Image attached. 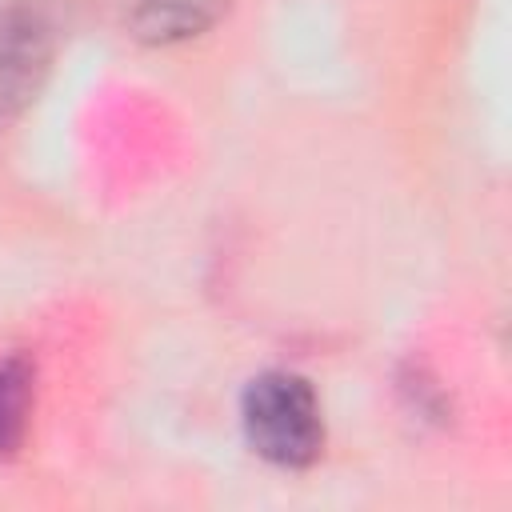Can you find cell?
Returning <instances> with one entry per match:
<instances>
[{
	"mask_svg": "<svg viewBox=\"0 0 512 512\" xmlns=\"http://www.w3.org/2000/svg\"><path fill=\"white\" fill-rule=\"evenodd\" d=\"M244 436L268 464L304 468L324 448V420L312 384L296 372H264L248 384L240 404Z\"/></svg>",
	"mask_w": 512,
	"mask_h": 512,
	"instance_id": "1",
	"label": "cell"
},
{
	"mask_svg": "<svg viewBox=\"0 0 512 512\" xmlns=\"http://www.w3.org/2000/svg\"><path fill=\"white\" fill-rule=\"evenodd\" d=\"M52 40L44 20L36 16H4L0 20V120H8L24 100L40 88V76L48 72Z\"/></svg>",
	"mask_w": 512,
	"mask_h": 512,
	"instance_id": "2",
	"label": "cell"
},
{
	"mask_svg": "<svg viewBox=\"0 0 512 512\" xmlns=\"http://www.w3.org/2000/svg\"><path fill=\"white\" fill-rule=\"evenodd\" d=\"M220 8L224 0H136L132 24L144 40L168 44V40H184L208 28L220 16Z\"/></svg>",
	"mask_w": 512,
	"mask_h": 512,
	"instance_id": "3",
	"label": "cell"
},
{
	"mask_svg": "<svg viewBox=\"0 0 512 512\" xmlns=\"http://www.w3.org/2000/svg\"><path fill=\"white\" fill-rule=\"evenodd\" d=\"M32 408V364L12 356L0 364V456H12L24 440Z\"/></svg>",
	"mask_w": 512,
	"mask_h": 512,
	"instance_id": "4",
	"label": "cell"
}]
</instances>
